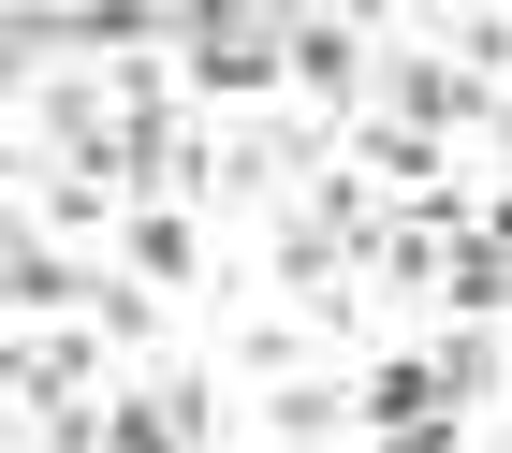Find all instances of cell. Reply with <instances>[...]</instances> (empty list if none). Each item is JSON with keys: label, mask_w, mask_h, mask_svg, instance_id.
Listing matches in <instances>:
<instances>
[{"label": "cell", "mask_w": 512, "mask_h": 453, "mask_svg": "<svg viewBox=\"0 0 512 453\" xmlns=\"http://www.w3.org/2000/svg\"><path fill=\"white\" fill-rule=\"evenodd\" d=\"M191 380H176V395H118V410H103V453H191Z\"/></svg>", "instance_id": "6da1fadb"}, {"label": "cell", "mask_w": 512, "mask_h": 453, "mask_svg": "<svg viewBox=\"0 0 512 453\" xmlns=\"http://www.w3.org/2000/svg\"><path fill=\"white\" fill-rule=\"evenodd\" d=\"M132 264H147V278H191L205 249H191V220H176V205H132Z\"/></svg>", "instance_id": "7a4b0ae2"}, {"label": "cell", "mask_w": 512, "mask_h": 453, "mask_svg": "<svg viewBox=\"0 0 512 453\" xmlns=\"http://www.w3.org/2000/svg\"><path fill=\"white\" fill-rule=\"evenodd\" d=\"M0 293H15V307H44V293H59V264H44V249H30L15 220H0Z\"/></svg>", "instance_id": "3957f363"}]
</instances>
